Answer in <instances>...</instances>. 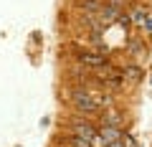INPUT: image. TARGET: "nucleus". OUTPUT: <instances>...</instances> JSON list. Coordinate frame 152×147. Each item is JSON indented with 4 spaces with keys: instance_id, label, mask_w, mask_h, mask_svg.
<instances>
[{
    "instance_id": "7",
    "label": "nucleus",
    "mask_w": 152,
    "mask_h": 147,
    "mask_svg": "<svg viewBox=\"0 0 152 147\" xmlns=\"http://www.w3.org/2000/svg\"><path fill=\"white\" fill-rule=\"evenodd\" d=\"M79 8H81V13H99V3L96 0H79Z\"/></svg>"
},
{
    "instance_id": "12",
    "label": "nucleus",
    "mask_w": 152,
    "mask_h": 147,
    "mask_svg": "<svg viewBox=\"0 0 152 147\" xmlns=\"http://www.w3.org/2000/svg\"><path fill=\"white\" fill-rule=\"evenodd\" d=\"M142 26H145L147 31H152V18H145V20H142Z\"/></svg>"
},
{
    "instance_id": "6",
    "label": "nucleus",
    "mask_w": 152,
    "mask_h": 147,
    "mask_svg": "<svg viewBox=\"0 0 152 147\" xmlns=\"http://www.w3.org/2000/svg\"><path fill=\"white\" fill-rule=\"evenodd\" d=\"M122 76L129 79V81H140L142 79V69L140 66H124V69H122Z\"/></svg>"
},
{
    "instance_id": "8",
    "label": "nucleus",
    "mask_w": 152,
    "mask_h": 147,
    "mask_svg": "<svg viewBox=\"0 0 152 147\" xmlns=\"http://www.w3.org/2000/svg\"><path fill=\"white\" fill-rule=\"evenodd\" d=\"M66 142H69L71 147H94L91 142H86V140H81V137H76V135H71V137H66Z\"/></svg>"
},
{
    "instance_id": "1",
    "label": "nucleus",
    "mask_w": 152,
    "mask_h": 147,
    "mask_svg": "<svg viewBox=\"0 0 152 147\" xmlns=\"http://www.w3.org/2000/svg\"><path fill=\"white\" fill-rule=\"evenodd\" d=\"M74 107H76V112H79V114H84V117H94L99 109H102L96 99H94L86 89H81V86L74 89Z\"/></svg>"
},
{
    "instance_id": "4",
    "label": "nucleus",
    "mask_w": 152,
    "mask_h": 147,
    "mask_svg": "<svg viewBox=\"0 0 152 147\" xmlns=\"http://www.w3.org/2000/svg\"><path fill=\"white\" fill-rule=\"evenodd\" d=\"M96 135H99V142H102V145H109V142H117V140H124L122 129H119V127H114V124H104V127H99Z\"/></svg>"
},
{
    "instance_id": "9",
    "label": "nucleus",
    "mask_w": 152,
    "mask_h": 147,
    "mask_svg": "<svg viewBox=\"0 0 152 147\" xmlns=\"http://www.w3.org/2000/svg\"><path fill=\"white\" fill-rule=\"evenodd\" d=\"M117 23H119V26H127V28H129V26H132V18H129V15H119V18H117Z\"/></svg>"
},
{
    "instance_id": "3",
    "label": "nucleus",
    "mask_w": 152,
    "mask_h": 147,
    "mask_svg": "<svg viewBox=\"0 0 152 147\" xmlns=\"http://www.w3.org/2000/svg\"><path fill=\"white\" fill-rule=\"evenodd\" d=\"M76 59H79V64H84V66H91V69H107V71H109V61L104 59V56H99V53H86V51H79V53H76Z\"/></svg>"
},
{
    "instance_id": "10",
    "label": "nucleus",
    "mask_w": 152,
    "mask_h": 147,
    "mask_svg": "<svg viewBox=\"0 0 152 147\" xmlns=\"http://www.w3.org/2000/svg\"><path fill=\"white\" fill-rule=\"evenodd\" d=\"M104 147H127V142L124 140H117V142H109V145H104Z\"/></svg>"
},
{
    "instance_id": "11",
    "label": "nucleus",
    "mask_w": 152,
    "mask_h": 147,
    "mask_svg": "<svg viewBox=\"0 0 152 147\" xmlns=\"http://www.w3.org/2000/svg\"><path fill=\"white\" fill-rule=\"evenodd\" d=\"M51 147H69V142H66V137H64V140H53Z\"/></svg>"
},
{
    "instance_id": "2",
    "label": "nucleus",
    "mask_w": 152,
    "mask_h": 147,
    "mask_svg": "<svg viewBox=\"0 0 152 147\" xmlns=\"http://www.w3.org/2000/svg\"><path fill=\"white\" fill-rule=\"evenodd\" d=\"M71 129H74L76 137H81V140L91 142V145H99V135H96L99 127L94 124V122H89V119H71Z\"/></svg>"
},
{
    "instance_id": "5",
    "label": "nucleus",
    "mask_w": 152,
    "mask_h": 147,
    "mask_svg": "<svg viewBox=\"0 0 152 147\" xmlns=\"http://www.w3.org/2000/svg\"><path fill=\"white\" fill-rule=\"evenodd\" d=\"M99 15H102V20H104V23H112V20H117V18L122 15V10H119V5L107 3V5L99 8Z\"/></svg>"
},
{
    "instance_id": "13",
    "label": "nucleus",
    "mask_w": 152,
    "mask_h": 147,
    "mask_svg": "<svg viewBox=\"0 0 152 147\" xmlns=\"http://www.w3.org/2000/svg\"><path fill=\"white\" fill-rule=\"evenodd\" d=\"M109 3H114V5H119V3H124V0H109Z\"/></svg>"
}]
</instances>
